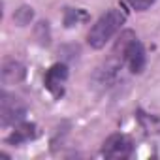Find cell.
Listing matches in <instances>:
<instances>
[{"label": "cell", "mask_w": 160, "mask_h": 160, "mask_svg": "<svg viewBox=\"0 0 160 160\" xmlns=\"http://www.w3.org/2000/svg\"><path fill=\"white\" fill-rule=\"evenodd\" d=\"M124 21H126V15H124L121 10L113 8V10L106 12V13L92 25V28H91V32H89V36H87L89 45L94 47V49H102V47L115 36V32L124 25Z\"/></svg>", "instance_id": "1"}, {"label": "cell", "mask_w": 160, "mask_h": 160, "mask_svg": "<svg viewBox=\"0 0 160 160\" xmlns=\"http://www.w3.org/2000/svg\"><path fill=\"white\" fill-rule=\"evenodd\" d=\"M25 113H27V108L17 96L8 94V92L0 94V121H2V126L19 124Z\"/></svg>", "instance_id": "2"}, {"label": "cell", "mask_w": 160, "mask_h": 160, "mask_svg": "<svg viewBox=\"0 0 160 160\" xmlns=\"http://www.w3.org/2000/svg\"><path fill=\"white\" fill-rule=\"evenodd\" d=\"M132 151H134L132 141L122 134L109 136L104 141V147H102V154L106 158H111V160H124L132 154Z\"/></svg>", "instance_id": "3"}, {"label": "cell", "mask_w": 160, "mask_h": 160, "mask_svg": "<svg viewBox=\"0 0 160 160\" xmlns=\"http://www.w3.org/2000/svg\"><path fill=\"white\" fill-rule=\"evenodd\" d=\"M122 58L134 73H139L145 68V49L138 38L130 36V40L122 43Z\"/></svg>", "instance_id": "4"}, {"label": "cell", "mask_w": 160, "mask_h": 160, "mask_svg": "<svg viewBox=\"0 0 160 160\" xmlns=\"http://www.w3.org/2000/svg\"><path fill=\"white\" fill-rule=\"evenodd\" d=\"M66 79H68V68L64 64H55L45 73V79H43V81H45V89L53 96H62Z\"/></svg>", "instance_id": "5"}, {"label": "cell", "mask_w": 160, "mask_h": 160, "mask_svg": "<svg viewBox=\"0 0 160 160\" xmlns=\"http://www.w3.org/2000/svg\"><path fill=\"white\" fill-rule=\"evenodd\" d=\"M34 136H36L34 124H15V130H13V134L8 138V141L19 145V143H25V141L32 139Z\"/></svg>", "instance_id": "6"}, {"label": "cell", "mask_w": 160, "mask_h": 160, "mask_svg": "<svg viewBox=\"0 0 160 160\" xmlns=\"http://www.w3.org/2000/svg\"><path fill=\"white\" fill-rule=\"evenodd\" d=\"M152 2H154V0H124V4L130 6L136 12H145L147 8L152 6Z\"/></svg>", "instance_id": "7"}]
</instances>
